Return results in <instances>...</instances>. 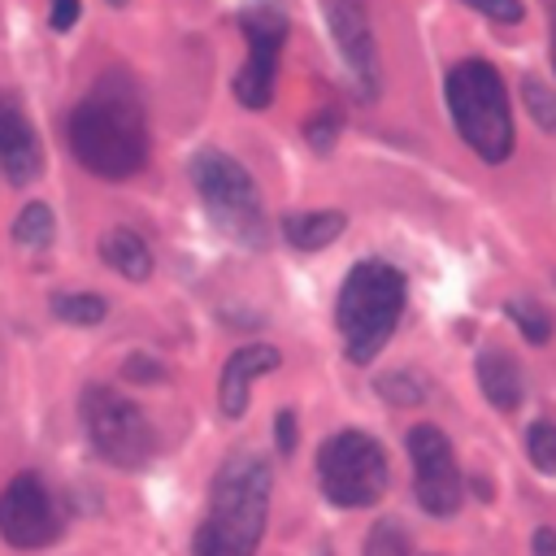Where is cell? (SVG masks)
I'll list each match as a JSON object with an SVG mask.
<instances>
[{"instance_id":"6da1fadb","label":"cell","mask_w":556,"mask_h":556,"mask_svg":"<svg viewBox=\"0 0 556 556\" xmlns=\"http://www.w3.org/2000/svg\"><path fill=\"white\" fill-rule=\"evenodd\" d=\"M70 152L74 161L109 182H122L143 169L148 161V126L135 87L122 74L96 83L91 96L78 100L70 113Z\"/></svg>"},{"instance_id":"7a4b0ae2","label":"cell","mask_w":556,"mask_h":556,"mask_svg":"<svg viewBox=\"0 0 556 556\" xmlns=\"http://www.w3.org/2000/svg\"><path fill=\"white\" fill-rule=\"evenodd\" d=\"M274 473L261 452L235 447L208 486V513L191 539V556H256L269 521Z\"/></svg>"},{"instance_id":"3957f363","label":"cell","mask_w":556,"mask_h":556,"mask_svg":"<svg viewBox=\"0 0 556 556\" xmlns=\"http://www.w3.org/2000/svg\"><path fill=\"white\" fill-rule=\"evenodd\" d=\"M408 300V282L395 265L387 261H361L339 287L334 300V321L343 334V352L352 365H369L382 343L395 334L400 313Z\"/></svg>"},{"instance_id":"277c9868","label":"cell","mask_w":556,"mask_h":556,"mask_svg":"<svg viewBox=\"0 0 556 556\" xmlns=\"http://www.w3.org/2000/svg\"><path fill=\"white\" fill-rule=\"evenodd\" d=\"M447 109L460 130V139L482 161H504L513 152V109L504 78L486 61H460L447 70Z\"/></svg>"},{"instance_id":"5b68a950","label":"cell","mask_w":556,"mask_h":556,"mask_svg":"<svg viewBox=\"0 0 556 556\" xmlns=\"http://www.w3.org/2000/svg\"><path fill=\"white\" fill-rule=\"evenodd\" d=\"M191 182L213 217L217 230H226L235 243L243 248H261L265 243V208H261V191L252 182V174L226 156L222 148H200L191 156Z\"/></svg>"},{"instance_id":"8992f818","label":"cell","mask_w":556,"mask_h":556,"mask_svg":"<svg viewBox=\"0 0 556 556\" xmlns=\"http://www.w3.org/2000/svg\"><path fill=\"white\" fill-rule=\"evenodd\" d=\"M78 413H83V430L91 439V447L117 465V469H139L152 460L156 452V434L143 417V408L135 400H126L122 391L104 387V382H87L78 395Z\"/></svg>"},{"instance_id":"52a82bcc","label":"cell","mask_w":556,"mask_h":556,"mask_svg":"<svg viewBox=\"0 0 556 556\" xmlns=\"http://www.w3.org/2000/svg\"><path fill=\"white\" fill-rule=\"evenodd\" d=\"M317 482L339 508H369L387 491V456L365 430H339L317 452Z\"/></svg>"},{"instance_id":"ba28073f","label":"cell","mask_w":556,"mask_h":556,"mask_svg":"<svg viewBox=\"0 0 556 556\" xmlns=\"http://www.w3.org/2000/svg\"><path fill=\"white\" fill-rule=\"evenodd\" d=\"M239 26L248 35V61L235 74V96L243 109H265L278 83V52L287 39V13L278 0H243Z\"/></svg>"},{"instance_id":"9c48e42d","label":"cell","mask_w":556,"mask_h":556,"mask_svg":"<svg viewBox=\"0 0 556 556\" xmlns=\"http://www.w3.org/2000/svg\"><path fill=\"white\" fill-rule=\"evenodd\" d=\"M408 460H413V495L430 517H452L465 500V478L447 434L430 421L408 430Z\"/></svg>"},{"instance_id":"30bf717a","label":"cell","mask_w":556,"mask_h":556,"mask_svg":"<svg viewBox=\"0 0 556 556\" xmlns=\"http://www.w3.org/2000/svg\"><path fill=\"white\" fill-rule=\"evenodd\" d=\"M0 539L22 552H35L61 539V513L39 473H17L0 491Z\"/></svg>"},{"instance_id":"8fae6325","label":"cell","mask_w":556,"mask_h":556,"mask_svg":"<svg viewBox=\"0 0 556 556\" xmlns=\"http://www.w3.org/2000/svg\"><path fill=\"white\" fill-rule=\"evenodd\" d=\"M326 17H330V35H334L343 74L352 78L361 100H374L382 87V65H378V43H374L365 0H326Z\"/></svg>"},{"instance_id":"7c38bea8","label":"cell","mask_w":556,"mask_h":556,"mask_svg":"<svg viewBox=\"0 0 556 556\" xmlns=\"http://www.w3.org/2000/svg\"><path fill=\"white\" fill-rule=\"evenodd\" d=\"M278 369V348L269 343H243L230 352V361L222 365V382H217V404H222V417H243L248 408V395H252V378Z\"/></svg>"},{"instance_id":"4fadbf2b","label":"cell","mask_w":556,"mask_h":556,"mask_svg":"<svg viewBox=\"0 0 556 556\" xmlns=\"http://www.w3.org/2000/svg\"><path fill=\"white\" fill-rule=\"evenodd\" d=\"M39 165H43V152H39V135L30 117L17 109V100L0 96V169L13 182H30Z\"/></svg>"},{"instance_id":"5bb4252c","label":"cell","mask_w":556,"mask_h":556,"mask_svg":"<svg viewBox=\"0 0 556 556\" xmlns=\"http://www.w3.org/2000/svg\"><path fill=\"white\" fill-rule=\"evenodd\" d=\"M478 387L482 395L500 408V413H517L521 408V395H526V378L517 369V361L504 352V348H486L478 352Z\"/></svg>"},{"instance_id":"9a60e30c","label":"cell","mask_w":556,"mask_h":556,"mask_svg":"<svg viewBox=\"0 0 556 556\" xmlns=\"http://www.w3.org/2000/svg\"><path fill=\"white\" fill-rule=\"evenodd\" d=\"M100 256H104L109 269H117V274L130 278V282H143V278L152 274V248H148V239H143L139 230H130V226L104 230V235H100Z\"/></svg>"},{"instance_id":"2e32d148","label":"cell","mask_w":556,"mask_h":556,"mask_svg":"<svg viewBox=\"0 0 556 556\" xmlns=\"http://www.w3.org/2000/svg\"><path fill=\"white\" fill-rule=\"evenodd\" d=\"M343 230H348V217L339 208H308V213H287L282 217V235L300 252H317V248L334 243Z\"/></svg>"},{"instance_id":"e0dca14e","label":"cell","mask_w":556,"mask_h":556,"mask_svg":"<svg viewBox=\"0 0 556 556\" xmlns=\"http://www.w3.org/2000/svg\"><path fill=\"white\" fill-rule=\"evenodd\" d=\"M52 317H61L65 326H100L109 317V304L91 291H61L52 295Z\"/></svg>"},{"instance_id":"ac0fdd59","label":"cell","mask_w":556,"mask_h":556,"mask_svg":"<svg viewBox=\"0 0 556 556\" xmlns=\"http://www.w3.org/2000/svg\"><path fill=\"white\" fill-rule=\"evenodd\" d=\"M52 235H56V217H52V208H48L43 200L26 204V208L17 213V222H13V239H17L22 248H48Z\"/></svg>"},{"instance_id":"d6986e66","label":"cell","mask_w":556,"mask_h":556,"mask_svg":"<svg viewBox=\"0 0 556 556\" xmlns=\"http://www.w3.org/2000/svg\"><path fill=\"white\" fill-rule=\"evenodd\" d=\"M508 321H513V326L521 330V339L534 343V348H543V343L552 339V317H547V308H543L539 300H530V295L508 300Z\"/></svg>"},{"instance_id":"ffe728a7","label":"cell","mask_w":556,"mask_h":556,"mask_svg":"<svg viewBox=\"0 0 556 556\" xmlns=\"http://www.w3.org/2000/svg\"><path fill=\"white\" fill-rule=\"evenodd\" d=\"M374 391H378L387 404H400V408H417V404L426 400L421 378L408 374V369H391V374H382V378L374 382Z\"/></svg>"},{"instance_id":"44dd1931","label":"cell","mask_w":556,"mask_h":556,"mask_svg":"<svg viewBox=\"0 0 556 556\" xmlns=\"http://www.w3.org/2000/svg\"><path fill=\"white\" fill-rule=\"evenodd\" d=\"M361 556H413V552H408V534H404V526L391 521V517L374 521V530L365 534V552H361Z\"/></svg>"},{"instance_id":"7402d4cb","label":"cell","mask_w":556,"mask_h":556,"mask_svg":"<svg viewBox=\"0 0 556 556\" xmlns=\"http://www.w3.org/2000/svg\"><path fill=\"white\" fill-rule=\"evenodd\" d=\"M526 452H530V465L539 473H556V426L552 421H534L526 430Z\"/></svg>"},{"instance_id":"603a6c76","label":"cell","mask_w":556,"mask_h":556,"mask_svg":"<svg viewBox=\"0 0 556 556\" xmlns=\"http://www.w3.org/2000/svg\"><path fill=\"white\" fill-rule=\"evenodd\" d=\"M521 96H526V109L539 117V126L543 130H556V96L543 83H534V78L521 83Z\"/></svg>"},{"instance_id":"cb8c5ba5","label":"cell","mask_w":556,"mask_h":556,"mask_svg":"<svg viewBox=\"0 0 556 556\" xmlns=\"http://www.w3.org/2000/svg\"><path fill=\"white\" fill-rule=\"evenodd\" d=\"M339 130H343V117H339L334 109H326V113H317V117L304 126V139H308V148L330 152V148H334V139H339Z\"/></svg>"},{"instance_id":"d4e9b609","label":"cell","mask_w":556,"mask_h":556,"mask_svg":"<svg viewBox=\"0 0 556 556\" xmlns=\"http://www.w3.org/2000/svg\"><path fill=\"white\" fill-rule=\"evenodd\" d=\"M473 13H482V17H491V22H504V26H513V22H521V0H465Z\"/></svg>"},{"instance_id":"484cf974","label":"cell","mask_w":556,"mask_h":556,"mask_svg":"<svg viewBox=\"0 0 556 556\" xmlns=\"http://www.w3.org/2000/svg\"><path fill=\"white\" fill-rule=\"evenodd\" d=\"M122 374H126L130 382H161V378H165V365H156L152 356H130V361L122 365Z\"/></svg>"},{"instance_id":"4316f807","label":"cell","mask_w":556,"mask_h":556,"mask_svg":"<svg viewBox=\"0 0 556 556\" xmlns=\"http://www.w3.org/2000/svg\"><path fill=\"white\" fill-rule=\"evenodd\" d=\"M274 443H278L282 456L295 452V413H291V408H282V413L274 417Z\"/></svg>"},{"instance_id":"83f0119b","label":"cell","mask_w":556,"mask_h":556,"mask_svg":"<svg viewBox=\"0 0 556 556\" xmlns=\"http://www.w3.org/2000/svg\"><path fill=\"white\" fill-rule=\"evenodd\" d=\"M74 22H78V0H52L48 26H52V30H70Z\"/></svg>"},{"instance_id":"f1b7e54d","label":"cell","mask_w":556,"mask_h":556,"mask_svg":"<svg viewBox=\"0 0 556 556\" xmlns=\"http://www.w3.org/2000/svg\"><path fill=\"white\" fill-rule=\"evenodd\" d=\"M530 547H534V556H556V530L552 526H539L534 539H530Z\"/></svg>"},{"instance_id":"f546056e","label":"cell","mask_w":556,"mask_h":556,"mask_svg":"<svg viewBox=\"0 0 556 556\" xmlns=\"http://www.w3.org/2000/svg\"><path fill=\"white\" fill-rule=\"evenodd\" d=\"M109 4H126V0H109Z\"/></svg>"},{"instance_id":"4dcf8cb0","label":"cell","mask_w":556,"mask_h":556,"mask_svg":"<svg viewBox=\"0 0 556 556\" xmlns=\"http://www.w3.org/2000/svg\"><path fill=\"white\" fill-rule=\"evenodd\" d=\"M552 56H556V39H552Z\"/></svg>"}]
</instances>
